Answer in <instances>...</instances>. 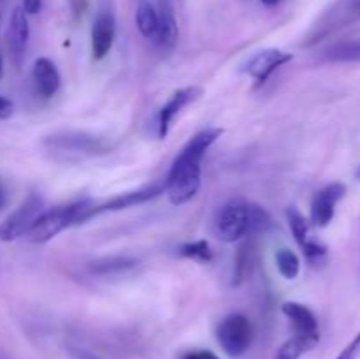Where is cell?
I'll use <instances>...</instances> for the list:
<instances>
[{
	"label": "cell",
	"instance_id": "obj_1",
	"mask_svg": "<svg viewBox=\"0 0 360 359\" xmlns=\"http://www.w3.org/2000/svg\"><path fill=\"white\" fill-rule=\"evenodd\" d=\"M221 134H224V129H218V127L200 130L176 155L167 178L164 180L165 192L172 204L181 206L197 196L200 189V178H202V165H200L202 158Z\"/></svg>",
	"mask_w": 360,
	"mask_h": 359
},
{
	"label": "cell",
	"instance_id": "obj_2",
	"mask_svg": "<svg viewBox=\"0 0 360 359\" xmlns=\"http://www.w3.org/2000/svg\"><path fill=\"white\" fill-rule=\"evenodd\" d=\"M213 225L221 241L236 243L246 236L267 232L273 227V218L260 204L236 197L218 208Z\"/></svg>",
	"mask_w": 360,
	"mask_h": 359
},
{
	"label": "cell",
	"instance_id": "obj_3",
	"mask_svg": "<svg viewBox=\"0 0 360 359\" xmlns=\"http://www.w3.org/2000/svg\"><path fill=\"white\" fill-rule=\"evenodd\" d=\"M94 206L90 199H81L76 203H69L65 206L53 208V210L44 211L35 222L32 231L28 232V238L34 243H48L60 232L69 229L70 225L84 224V215Z\"/></svg>",
	"mask_w": 360,
	"mask_h": 359
},
{
	"label": "cell",
	"instance_id": "obj_4",
	"mask_svg": "<svg viewBox=\"0 0 360 359\" xmlns=\"http://www.w3.org/2000/svg\"><path fill=\"white\" fill-rule=\"evenodd\" d=\"M255 329L252 320L243 313H231L217 327L218 344L231 358H241L252 347Z\"/></svg>",
	"mask_w": 360,
	"mask_h": 359
},
{
	"label": "cell",
	"instance_id": "obj_5",
	"mask_svg": "<svg viewBox=\"0 0 360 359\" xmlns=\"http://www.w3.org/2000/svg\"><path fill=\"white\" fill-rule=\"evenodd\" d=\"M44 199L39 194H30L6 220L0 224V241H16L28 236L35 222L44 213Z\"/></svg>",
	"mask_w": 360,
	"mask_h": 359
},
{
	"label": "cell",
	"instance_id": "obj_6",
	"mask_svg": "<svg viewBox=\"0 0 360 359\" xmlns=\"http://www.w3.org/2000/svg\"><path fill=\"white\" fill-rule=\"evenodd\" d=\"M360 20V0H340L334 4L326 16L319 21L315 30L309 35L306 44H316L322 39L329 37L334 32L341 30V28L348 27V25L355 23Z\"/></svg>",
	"mask_w": 360,
	"mask_h": 359
},
{
	"label": "cell",
	"instance_id": "obj_7",
	"mask_svg": "<svg viewBox=\"0 0 360 359\" xmlns=\"http://www.w3.org/2000/svg\"><path fill=\"white\" fill-rule=\"evenodd\" d=\"M287 220L288 225H290L292 234H294L297 245L301 246L302 253H304V257L308 259V263L311 264V266H320V264L326 263L327 246L311 238L309 222L306 220L304 215H302L295 206H290L287 210Z\"/></svg>",
	"mask_w": 360,
	"mask_h": 359
},
{
	"label": "cell",
	"instance_id": "obj_8",
	"mask_svg": "<svg viewBox=\"0 0 360 359\" xmlns=\"http://www.w3.org/2000/svg\"><path fill=\"white\" fill-rule=\"evenodd\" d=\"M44 143L49 150L65 151V153L95 155L108 151V143L105 141L84 132L55 134V136H49Z\"/></svg>",
	"mask_w": 360,
	"mask_h": 359
},
{
	"label": "cell",
	"instance_id": "obj_9",
	"mask_svg": "<svg viewBox=\"0 0 360 359\" xmlns=\"http://www.w3.org/2000/svg\"><path fill=\"white\" fill-rule=\"evenodd\" d=\"M164 192H165V182H160V183H153V185L150 187H144V189L134 190V192L118 194V196L111 197V199L98 204V206H91L90 210L86 211V215H84V222L97 217V215L108 213V211H120V210H127V208L137 206V204H144Z\"/></svg>",
	"mask_w": 360,
	"mask_h": 359
},
{
	"label": "cell",
	"instance_id": "obj_10",
	"mask_svg": "<svg viewBox=\"0 0 360 359\" xmlns=\"http://www.w3.org/2000/svg\"><path fill=\"white\" fill-rule=\"evenodd\" d=\"M347 194V185L340 182L329 183L315 194L311 201V222L316 227H326L330 224L336 213V206Z\"/></svg>",
	"mask_w": 360,
	"mask_h": 359
},
{
	"label": "cell",
	"instance_id": "obj_11",
	"mask_svg": "<svg viewBox=\"0 0 360 359\" xmlns=\"http://www.w3.org/2000/svg\"><path fill=\"white\" fill-rule=\"evenodd\" d=\"M292 60H294L292 53L281 51L276 48L262 49L248 60V63L245 65V73H248L259 83H266L274 70L283 67L285 63L292 62Z\"/></svg>",
	"mask_w": 360,
	"mask_h": 359
},
{
	"label": "cell",
	"instance_id": "obj_12",
	"mask_svg": "<svg viewBox=\"0 0 360 359\" xmlns=\"http://www.w3.org/2000/svg\"><path fill=\"white\" fill-rule=\"evenodd\" d=\"M200 95H202V90L199 87H186L172 94V97L162 106L160 113H158V137L160 139L167 137L169 129H171V123L176 118V115L181 113L188 104L195 102Z\"/></svg>",
	"mask_w": 360,
	"mask_h": 359
},
{
	"label": "cell",
	"instance_id": "obj_13",
	"mask_svg": "<svg viewBox=\"0 0 360 359\" xmlns=\"http://www.w3.org/2000/svg\"><path fill=\"white\" fill-rule=\"evenodd\" d=\"M116 37V21L111 11H101L91 27V53L95 60H102L112 48Z\"/></svg>",
	"mask_w": 360,
	"mask_h": 359
},
{
	"label": "cell",
	"instance_id": "obj_14",
	"mask_svg": "<svg viewBox=\"0 0 360 359\" xmlns=\"http://www.w3.org/2000/svg\"><path fill=\"white\" fill-rule=\"evenodd\" d=\"M28 37H30V25H28L27 13L23 11V7H14L9 18V25H7V48H9L14 62L20 63L21 56L27 51Z\"/></svg>",
	"mask_w": 360,
	"mask_h": 359
},
{
	"label": "cell",
	"instance_id": "obj_15",
	"mask_svg": "<svg viewBox=\"0 0 360 359\" xmlns=\"http://www.w3.org/2000/svg\"><path fill=\"white\" fill-rule=\"evenodd\" d=\"M32 77H34L35 88L42 97L49 99L58 92L60 88V73L55 63L46 56H41L34 62L32 69Z\"/></svg>",
	"mask_w": 360,
	"mask_h": 359
},
{
	"label": "cell",
	"instance_id": "obj_16",
	"mask_svg": "<svg viewBox=\"0 0 360 359\" xmlns=\"http://www.w3.org/2000/svg\"><path fill=\"white\" fill-rule=\"evenodd\" d=\"M158 28L157 35H155V41L158 42L164 51H169L176 46L178 42V21H176L174 11H172L171 4L167 0H162L160 7H158Z\"/></svg>",
	"mask_w": 360,
	"mask_h": 359
},
{
	"label": "cell",
	"instance_id": "obj_17",
	"mask_svg": "<svg viewBox=\"0 0 360 359\" xmlns=\"http://www.w3.org/2000/svg\"><path fill=\"white\" fill-rule=\"evenodd\" d=\"M281 312L287 317L294 326L295 333L313 334L320 333L319 331V319L308 306L301 305L297 301H287L281 305Z\"/></svg>",
	"mask_w": 360,
	"mask_h": 359
},
{
	"label": "cell",
	"instance_id": "obj_18",
	"mask_svg": "<svg viewBox=\"0 0 360 359\" xmlns=\"http://www.w3.org/2000/svg\"><path fill=\"white\" fill-rule=\"evenodd\" d=\"M137 266V260L129 256H111L102 257V259L94 260L88 266L90 273L97 275V277H122V275L129 273L130 270Z\"/></svg>",
	"mask_w": 360,
	"mask_h": 359
},
{
	"label": "cell",
	"instance_id": "obj_19",
	"mask_svg": "<svg viewBox=\"0 0 360 359\" xmlns=\"http://www.w3.org/2000/svg\"><path fill=\"white\" fill-rule=\"evenodd\" d=\"M322 62L329 63H357L360 62V37L341 41L320 53Z\"/></svg>",
	"mask_w": 360,
	"mask_h": 359
},
{
	"label": "cell",
	"instance_id": "obj_20",
	"mask_svg": "<svg viewBox=\"0 0 360 359\" xmlns=\"http://www.w3.org/2000/svg\"><path fill=\"white\" fill-rule=\"evenodd\" d=\"M320 341V333L313 334H302L295 333L290 340L285 341L278 351L276 359H299L302 354L309 352L311 348L316 347Z\"/></svg>",
	"mask_w": 360,
	"mask_h": 359
},
{
	"label": "cell",
	"instance_id": "obj_21",
	"mask_svg": "<svg viewBox=\"0 0 360 359\" xmlns=\"http://www.w3.org/2000/svg\"><path fill=\"white\" fill-rule=\"evenodd\" d=\"M136 25L141 35H144L146 39H155L158 28V13L148 0H141L137 6Z\"/></svg>",
	"mask_w": 360,
	"mask_h": 359
},
{
	"label": "cell",
	"instance_id": "obj_22",
	"mask_svg": "<svg viewBox=\"0 0 360 359\" xmlns=\"http://www.w3.org/2000/svg\"><path fill=\"white\" fill-rule=\"evenodd\" d=\"M276 266L287 280H294L301 271V260L290 248H281L276 253Z\"/></svg>",
	"mask_w": 360,
	"mask_h": 359
},
{
	"label": "cell",
	"instance_id": "obj_23",
	"mask_svg": "<svg viewBox=\"0 0 360 359\" xmlns=\"http://www.w3.org/2000/svg\"><path fill=\"white\" fill-rule=\"evenodd\" d=\"M179 253L183 257H188V259L200 260V263H210L213 259V252H211V246L206 239L185 243V245L179 246Z\"/></svg>",
	"mask_w": 360,
	"mask_h": 359
},
{
	"label": "cell",
	"instance_id": "obj_24",
	"mask_svg": "<svg viewBox=\"0 0 360 359\" xmlns=\"http://www.w3.org/2000/svg\"><path fill=\"white\" fill-rule=\"evenodd\" d=\"M250 263V256H248V245L241 246L239 248L238 257H236V267H234V284H239V282L245 278L246 275V264Z\"/></svg>",
	"mask_w": 360,
	"mask_h": 359
},
{
	"label": "cell",
	"instance_id": "obj_25",
	"mask_svg": "<svg viewBox=\"0 0 360 359\" xmlns=\"http://www.w3.org/2000/svg\"><path fill=\"white\" fill-rule=\"evenodd\" d=\"M360 355V331L352 338L350 344L338 354L336 359H357Z\"/></svg>",
	"mask_w": 360,
	"mask_h": 359
},
{
	"label": "cell",
	"instance_id": "obj_26",
	"mask_svg": "<svg viewBox=\"0 0 360 359\" xmlns=\"http://www.w3.org/2000/svg\"><path fill=\"white\" fill-rule=\"evenodd\" d=\"M181 359H220L211 351H190L181 355Z\"/></svg>",
	"mask_w": 360,
	"mask_h": 359
},
{
	"label": "cell",
	"instance_id": "obj_27",
	"mask_svg": "<svg viewBox=\"0 0 360 359\" xmlns=\"http://www.w3.org/2000/svg\"><path fill=\"white\" fill-rule=\"evenodd\" d=\"M13 111H14L13 102H11L9 99H6V97H2V95H0V120L9 118V116L13 115Z\"/></svg>",
	"mask_w": 360,
	"mask_h": 359
},
{
	"label": "cell",
	"instance_id": "obj_28",
	"mask_svg": "<svg viewBox=\"0 0 360 359\" xmlns=\"http://www.w3.org/2000/svg\"><path fill=\"white\" fill-rule=\"evenodd\" d=\"M23 11L27 14H37L42 9V0H23Z\"/></svg>",
	"mask_w": 360,
	"mask_h": 359
},
{
	"label": "cell",
	"instance_id": "obj_29",
	"mask_svg": "<svg viewBox=\"0 0 360 359\" xmlns=\"http://www.w3.org/2000/svg\"><path fill=\"white\" fill-rule=\"evenodd\" d=\"M72 354L76 359H101L98 355L91 354V352L83 351V348H72Z\"/></svg>",
	"mask_w": 360,
	"mask_h": 359
},
{
	"label": "cell",
	"instance_id": "obj_30",
	"mask_svg": "<svg viewBox=\"0 0 360 359\" xmlns=\"http://www.w3.org/2000/svg\"><path fill=\"white\" fill-rule=\"evenodd\" d=\"M260 2H262L264 6H276V4H280L281 0H260Z\"/></svg>",
	"mask_w": 360,
	"mask_h": 359
},
{
	"label": "cell",
	"instance_id": "obj_31",
	"mask_svg": "<svg viewBox=\"0 0 360 359\" xmlns=\"http://www.w3.org/2000/svg\"><path fill=\"white\" fill-rule=\"evenodd\" d=\"M4 204H6V194H4L2 187H0V208H2Z\"/></svg>",
	"mask_w": 360,
	"mask_h": 359
},
{
	"label": "cell",
	"instance_id": "obj_32",
	"mask_svg": "<svg viewBox=\"0 0 360 359\" xmlns=\"http://www.w3.org/2000/svg\"><path fill=\"white\" fill-rule=\"evenodd\" d=\"M4 76V62H2V55H0V80Z\"/></svg>",
	"mask_w": 360,
	"mask_h": 359
},
{
	"label": "cell",
	"instance_id": "obj_33",
	"mask_svg": "<svg viewBox=\"0 0 360 359\" xmlns=\"http://www.w3.org/2000/svg\"><path fill=\"white\" fill-rule=\"evenodd\" d=\"M0 359H11V358H9V355L6 354V352H2V351H0Z\"/></svg>",
	"mask_w": 360,
	"mask_h": 359
},
{
	"label": "cell",
	"instance_id": "obj_34",
	"mask_svg": "<svg viewBox=\"0 0 360 359\" xmlns=\"http://www.w3.org/2000/svg\"><path fill=\"white\" fill-rule=\"evenodd\" d=\"M355 178H357L359 182H360V165L357 168V171H355Z\"/></svg>",
	"mask_w": 360,
	"mask_h": 359
},
{
	"label": "cell",
	"instance_id": "obj_35",
	"mask_svg": "<svg viewBox=\"0 0 360 359\" xmlns=\"http://www.w3.org/2000/svg\"><path fill=\"white\" fill-rule=\"evenodd\" d=\"M0 2H2V0H0Z\"/></svg>",
	"mask_w": 360,
	"mask_h": 359
}]
</instances>
